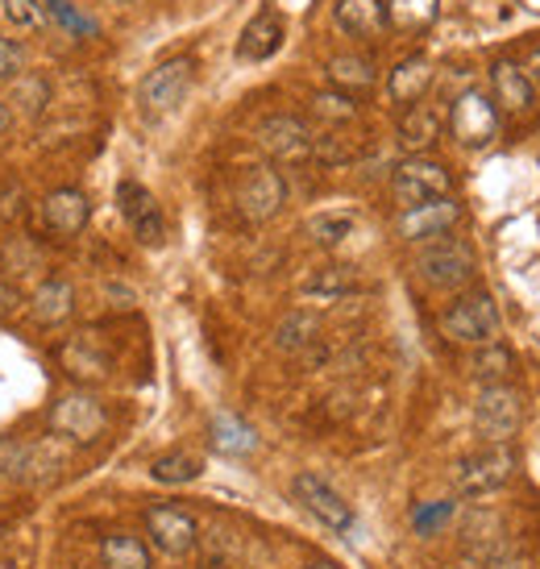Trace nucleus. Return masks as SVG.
Instances as JSON below:
<instances>
[{"label": "nucleus", "mask_w": 540, "mask_h": 569, "mask_svg": "<svg viewBox=\"0 0 540 569\" xmlns=\"http://www.w3.org/2000/svg\"><path fill=\"white\" fill-rule=\"evenodd\" d=\"M0 17H4L13 30H42L50 9L42 0H0Z\"/></svg>", "instance_id": "7c9ffc66"}, {"label": "nucleus", "mask_w": 540, "mask_h": 569, "mask_svg": "<svg viewBox=\"0 0 540 569\" xmlns=\"http://www.w3.org/2000/svg\"><path fill=\"white\" fill-rule=\"evenodd\" d=\"M13 100L26 112H42L47 109V100H50L47 76H21V80L13 83Z\"/></svg>", "instance_id": "473e14b6"}, {"label": "nucleus", "mask_w": 540, "mask_h": 569, "mask_svg": "<svg viewBox=\"0 0 540 569\" xmlns=\"http://www.w3.org/2000/svg\"><path fill=\"white\" fill-rule=\"evenodd\" d=\"M100 561H104V569H154L146 545L129 532H112V537L100 540Z\"/></svg>", "instance_id": "a878e982"}, {"label": "nucleus", "mask_w": 540, "mask_h": 569, "mask_svg": "<svg viewBox=\"0 0 540 569\" xmlns=\"http://www.w3.org/2000/svg\"><path fill=\"white\" fill-rule=\"evenodd\" d=\"M449 133L458 138V146L466 150H482V146H491L499 138V109H494V100L487 92H461L453 104H449Z\"/></svg>", "instance_id": "0eeeda50"}, {"label": "nucleus", "mask_w": 540, "mask_h": 569, "mask_svg": "<svg viewBox=\"0 0 540 569\" xmlns=\"http://www.w3.org/2000/svg\"><path fill=\"white\" fill-rule=\"evenodd\" d=\"M491 100L499 117H511V121H528L537 112V88L524 76V67L511 59H499L491 67Z\"/></svg>", "instance_id": "f8f14e48"}, {"label": "nucleus", "mask_w": 540, "mask_h": 569, "mask_svg": "<svg viewBox=\"0 0 540 569\" xmlns=\"http://www.w3.org/2000/svg\"><path fill=\"white\" fill-rule=\"evenodd\" d=\"M258 146L267 150L274 162H308L312 159V146H317V133L308 129L303 117H291V112H274L258 126Z\"/></svg>", "instance_id": "9d476101"}, {"label": "nucleus", "mask_w": 540, "mask_h": 569, "mask_svg": "<svg viewBox=\"0 0 540 569\" xmlns=\"http://www.w3.org/2000/svg\"><path fill=\"white\" fill-rule=\"evenodd\" d=\"M396 138L408 150V159L424 154V150L441 142V112L432 109V104H408V112L399 117L396 126Z\"/></svg>", "instance_id": "6ab92c4d"}, {"label": "nucleus", "mask_w": 540, "mask_h": 569, "mask_svg": "<svg viewBox=\"0 0 540 569\" xmlns=\"http://www.w3.org/2000/svg\"><path fill=\"white\" fill-rule=\"evenodd\" d=\"M291 490H296V499L303 503V511L312 516V520H320L324 528H333V532H350L353 528V507L337 495L324 478L317 475H296V482H291Z\"/></svg>", "instance_id": "ddd939ff"}, {"label": "nucleus", "mask_w": 540, "mask_h": 569, "mask_svg": "<svg viewBox=\"0 0 540 569\" xmlns=\"http://www.w3.org/2000/svg\"><path fill=\"white\" fill-rule=\"evenodd\" d=\"M13 308H17V291L0 283V317H4V312H13Z\"/></svg>", "instance_id": "58836bf2"}, {"label": "nucleus", "mask_w": 540, "mask_h": 569, "mask_svg": "<svg viewBox=\"0 0 540 569\" xmlns=\"http://www.w3.org/2000/svg\"><path fill=\"white\" fill-rule=\"evenodd\" d=\"M287 204V183L274 167H250L238 183V212L250 224H267Z\"/></svg>", "instance_id": "1a4fd4ad"}, {"label": "nucleus", "mask_w": 540, "mask_h": 569, "mask_svg": "<svg viewBox=\"0 0 540 569\" xmlns=\"http://www.w3.org/2000/svg\"><path fill=\"white\" fill-rule=\"evenodd\" d=\"M303 569H341V566H333V561H312V566H303Z\"/></svg>", "instance_id": "a19ab883"}, {"label": "nucleus", "mask_w": 540, "mask_h": 569, "mask_svg": "<svg viewBox=\"0 0 540 569\" xmlns=\"http://www.w3.org/2000/svg\"><path fill=\"white\" fill-rule=\"evenodd\" d=\"M432 83V63L424 54H408V59H399L391 67V76H387V96L396 100V104H420L424 92H429Z\"/></svg>", "instance_id": "aec40b11"}, {"label": "nucleus", "mask_w": 540, "mask_h": 569, "mask_svg": "<svg viewBox=\"0 0 540 569\" xmlns=\"http://www.w3.org/2000/svg\"><path fill=\"white\" fill-rule=\"evenodd\" d=\"M312 112L324 117V121H353V117H358V104H353V96H346V92H317L312 96Z\"/></svg>", "instance_id": "72a5a7b5"}, {"label": "nucleus", "mask_w": 540, "mask_h": 569, "mask_svg": "<svg viewBox=\"0 0 540 569\" xmlns=\"http://www.w3.org/2000/svg\"><path fill=\"white\" fill-rule=\"evenodd\" d=\"M358 287V270L353 267H324L317 270L308 283H303V296H317V300H337Z\"/></svg>", "instance_id": "c85d7f7f"}, {"label": "nucleus", "mask_w": 540, "mask_h": 569, "mask_svg": "<svg viewBox=\"0 0 540 569\" xmlns=\"http://www.w3.org/2000/svg\"><path fill=\"white\" fill-rule=\"evenodd\" d=\"M524 425V396L499 382V387H482L474 399V432L487 445H511V437Z\"/></svg>", "instance_id": "20e7f679"}, {"label": "nucleus", "mask_w": 540, "mask_h": 569, "mask_svg": "<svg viewBox=\"0 0 540 569\" xmlns=\"http://www.w3.org/2000/svg\"><path fill=\"white\" fill-rule=\"evenodd\" d=\"M200 470H204V461L196 458V453H188V449H176V453H162L154 466H150V475H154V482H162V487H179V482H196L200 478Z\"/></svg>", "instance_id": "cd10ccee"}, {"label": "nucleus", "mask_w": 540, "mask_h": 569, "mask_svg": "<svg viewBox=\"0 0 540 569\" xmlns=\"http://www.w3.org/2000/svg\"><path fill=\"white\" fill-rule=\"evenodd\" d=\"M333 21L341 33L362 38V42H379L382 33L391 30L387 26V0H337Z\"/></svg>", "instance_id": "a211bd4d"}, {"label": "nucleus", "mask_w": 540, "mask_h": 569, "mask_svg": "<svg viewBox=\"0 0 540 569\" xmlns=\"http://www.w3.org/2000/svg\"><path fill=\"white\" fill-rule=\"evenodd\" d=\"M524 76L532 80V88H540V47L528 50V59H524Z\"/></svg>", "instance_id": "4c0bfd02"}, {"label": "nucleus", "mask_w": 540, "mask_h": 569, "mask_svg": "<svg viewBox=\"0 0 540 569\" xmlns=\"http://www.w3.org/2000/svg\"><path fill=\"white\" fill-rule=\"evenodd\" d=\"M453 191V174H449L446 162L437 159H403L391 174V196H396L399 208H416V204H429V200H446Z\"/></svg>", "instance_id": "39448f33"}, {"label": "nucleus", "mask_w": 540, "mask_h": 569, "mask_svg": "<svg viewBox=\"0 0 540 569\" xmlns=\"http://www.w3.org/2000/svg\"><path fill=\"white\" fill-rule=\"evenodd\" d=\"M441 332L458 346H487L499 337V303L487 296V291H470V296H458L441 312Z\"/></svg>", "instance_id": "7ed1b4c3"}, {"label": "nucleus", "mask_w": 540, "mask_h": 569, "mask_svg": "<svg viewBox=\"0 0 540 569\" xmlns=\"http://www.w3.org/2000/svg\"><path fill=\"white\" fill-rule=\"evenodd\" d=\"M146 532H150V540H154L167 557H188L191 549H196V540H200V523H196V516L183 511V507L154 503L146 511Z\"/></svg>", "instance_id": "9b49d317"}, {"label": "nucleus", "mask_w": 540, "mask_h": 569, "mask_svg": "<svg viewBox=\"0 0 540 569\" xmlns=\"http://www.w3.org/2000/svg\"><path fill=\"white\" fill-rule=\"evenodd\" d=\"M208 437H212V449H221V453H229V458H246V453H254L258 449L254 428L246 425V420H238V416H229V411L212 416Z\"/></svg>", "instance_id": "5701e85b"}, {"label": "nucleus", "mask_w": 540, "mask_h": 569, "mask_svg": "<svg viewBox=\"0 0 540 569\" xmlns=\"http://www.w3.org/2000/svg\"><path fill=\"white\" fill-rule=\"evenodd\" d=\"M191 83H196V59L179 54V59H167V63H159L142 80V88H138L142 112H150V117H167V112H176L179 104L188 100Z\"/></svg>", "instance_id": "423d86ee"}, {"label": "nucleus", "mask_w": 540, "mask_h": 569, "mask_svg": "<svg viewBox=\"0 0 540 569\" xmlns=\"http://www.w3.org/2000/svg\"><path fill=\"white\" fill-rule=\"evenodd\" d=\"M329 83H333V92H346V96H353V92H370L374 88V63L370 59H362V54H333L329 59Z\"/></svg>", "instance_id": "4be33fe9"}, {"label": "nucleus", "mask_w": 540, "mask_h": 569, "mask_svg": "<svg viewBox=\"0 0 540 569\" xmlns=\"http://www.w3.org/2000/svg\"><path fill=\"white\" fill-rule=\"evenodd\" d=\"M353 212H317L312 221H308V238L317 241V246H341V241L353 233Z\"/></svg>", "instance_id": "c756f323"}, {"label": "nucleus", "mask_w": 540, "mask_h": 569, "mask_svg": "<svg viewBox=\"0 0 540 569\" xmlns=\"http://www.w3.org/2000/svg\"><path fill=\"white\" fill-rule=\"evenodd\" d=\"M71 312H76V287L67 283V279H47V283L33 291L30 317L38 320L42 329H54V325L71 320Z\"/></svg>", "instance_id": "412c9836"}, {"label": "nucleus", "mask_w": 540, "mask_h": 569, "mask_svg": "<svg viewBox=\"0 0 540 569\" xmlns=\"http://www.w3.org/2000/svg\"><path fill=\"white\" fill-rule=\"evenodd\" d=\"M47 425L54 437H67V441H96L104 425H109V416L100 408V399L83 396V391H71V396H59L54 399V408H50Z\"/></svg>", "instance_id": "6e6552de"}, {"label": "nucleus", "mask_w": 540, "mask_h": 569, "mask_svg": "<svg viewBox=\"0 0 540 569\" xmlns=\"http://www.w3.org/2000/svg\"><path fill=\"white\" fill-rule=\"evenodd\" d=\"M88 217H92V204H88V196L80 188H59L42 200V224H47L50 233H59V238L83 233Z\"/></svg>", "instance_id": "f3484780"}, {"label": "nucleus", "mask_w": 540, "mask_h": 569, "mask_svg": "<svg viewBox=\"0 0 540 569\" xmlns=\"http://www.w3.org/2000/svg\"><path fill=\"white\" fill-rule=\"evenodd\" d=\"M449 516H453V503H429V507H416L412 511V528L420 532V537H432L441 523H449Z\"/></svg>", "instance_id": "e433bc0d"}, {"label": "nucleus", "mask_w": 540, "mask_h": 569, "mask_svg": "<svg viewBox=\"0 0 540 569\" xmlns=\"http://www.w3.org/2000/svg\"><path fill=\"white\" fill-rule=\"evenodd\" d=\"M416 274L437 291H466L478 279V258L466 241L446 233L424 241V250L416 253Z\"/></svg>", "instance_id": "f257e3e1"}, {"label": "nucleus", "mask_w": 540, "mask_h": 569, "mask_svg": "<svg viewBox=\"0 0 540 569\" xmlns=\"http://www.w3.org/2000/svg\"><path fill=\"white\" fill-rule=\"evenodd\" d=\"M63 362H67V370H71L76 379H100V375L109 370L104 353H92V349H88V341H71V346L63 349Z\"/></svg>", "instance_id": "2f4dec72"}, {"label": "nucleus", "mask_w": 540, "mask_h": 569, "mask_svg": "<svg viewBox=\"0 0 540 569\" xmlns=\"http://www.w3.org/2000/svg\"><path fill=\"white\" fill-rule=\"evenodd\" d=\"M26 461H30V445L17 437H0V478H26Z\"/></svg>", "instance_id": "f704fd0d"}, {"label": "nucleus", "mask_w": 540, "mask_h": 569, "mask_svg": "<svg viewBox=\"0 0 540 569\" xmlns=\"http://www.w3.org/2000/svg\"><path fill=\"white\" fill-rule=\"evenodd\" d=\"M26 76V47L0 33V80H21Z\"/></svg>", "instance_id": "c9c22d12"}, {"label": "nucleus", "mask_w": 540, "mask_h": 569, "mask_svg": "<svg viewBox=\"0 0 540 569\" xmlns=\"http://www.w3.org/2000/svg\"><path fill=\"white\" fill-rule=\"evenodd\" d=\"M320 332V320L312 312H291V317L279 320V329H274V346L283 349V353H300L317 341Z\"/></svg>", "instance_id": "bb28decb"}, {"label": "nucleus", "mask_w": 540, "mask_h": 569, "mask_svg": "<svg viewBox=\"0 0 540 569\" xmlns=\"http://www.w3.org/2000/svg\"><path fill=\"white\" fill-rule=\"evenodd\" d=\"M9 126H13V112L0 104V133H9Z\"/></svg>", "instance_id": "ea45409f"}, {"label": "nucleus", "mask_w": 540, "mask_h": 569, "mask_svg": "<svg viewBox=\"0 0 540 569\" xmlns=\"http://www.w3.org/2000/svg\"><path fill=\"white\" fill-rule=\"evenodd\" d=\"M516 466H520V453L511 445H482L453 466V487H458V495H470V499L491 495V490L508 487Z\"/></svg>", "instance_id": "f03ea898"}, {"label": "nucleus", "mask_w": 540, "mask_h": 569, "mask_svg": "<svg viewBox=\"0 0 540 569\" xmlns=\"http://www.w3.org/2000/svg\"><path fill=\"white\" fill-rule=\"evenodd\" d=\"M441 13V0H387V26L399 33H424Z\"/></svg>", "instance_id": "b1692460"}, {"label": "nucleus", "mask_w": 540, "mask_h": 569, "mask_svg": "<svg viewBox=\"0 0 540 569\" xmlns=\"http://www.w3.org/2000/svg\"><path fill=\"white\" fill-rule=\"evenodd\" d=\"M470 375H474L482 387H499V382H508L511 375H516V358H511L508 346L487 341V346H478V353L470 358Z\"/></svg>", "instance_id": "393cba45"}, {"label": "nucleus", "mask_w": 540, "mask_h": 569, "mask_svg": "<svg viewBox=\"0 0 540 569\" xmlns=\"http://www.w3.org/2000/svg\"><path fill=\"white\" fill-rule=\"evenodd\" d=\"M117 208H121L126 224L133 229V238L142 241V246H159L162 233H167V224H162V208H159V200L142 188V183L126 179V183L117 188Z\"/></svg>", "instance_id": "2eb2a0df"}, {"label": "nucleus", "mask_w": 540, "mask_h": 569, "mask_svg": "<svg viewBox=\"0 0 540 569\" xmlns=\"http://www.w3.org/2000/svg\"><path fill=\"white\" fill-rule=\"evenodd\" d=\"M458 221H461V204L453 200V196H446V200H429V204L403 208L396 229L403 241H416V246H420V241L446 238Z\"/></svg>", "instance_id": "4468645a"}, {"label": "nucleus", "mask_w": 540, "mask_h": 569, "mask_svg": "<svg viewBox=\"0 0 540 569\" xmlns=\"http://www.w3.org/2000/svg\"><path fill=\"white\" fill-rule=\"evenodd\" d=\"M279 47H283V17L267 4L246 21V30L238 38V59L241 63H267Z\"/></svg>", "instance_id": "dca6fc26"}]
</instances>
